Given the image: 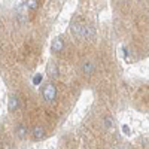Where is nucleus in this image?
I'll return each mask as SVG.
<instances>
[{
  "label": "nucleus",
  "instance_id": "obj_1",
  "mask_svg": "<svg viewBox=\"0 0 149 149\" xmlns=\"http://www.w3.org/2000/svg\"><path fill=\"white\" fill-rule=\"evenodd\" d=\"M42 94H43V98H45L46 103H52L55 98H57V88H55V85L52 82L46 84Z\"/></svg>",
  "mask_w": 149,
  "mask_h": 149
},
{
  "label": "nucleus",
  "instance_id": "obj_2",
  "mask_svg": "<svg viewBox=\"0 0 149 149\" xmlns=\"http://www.w3.org/2000/svg\"><path fill=\"white\" fill-rule=\"evenodd\" d=\"M63 48H64V40L61 37H55L51 43V49L54 52H60V51H63Z\"/></svg>",
  "mask_w": 149,
  "mask_h": 149
},
{
  "label": "nucleus",
  "instance_id": "obj_3",
  "mask_svg": "<svg viewBox=\"0 0 149 149\" xmlns=\"http://www.w3.org/2000/svg\"><path fill=\"white\" fill-rule=\"evenodd\" d=\"M94 31L91 30V27H86V26H81V36L79 39H90V37H93Z\"/></svg>",
  "mask_w": 149,
  "mask_h": 149
},
{
  "label": "nucleus",
  "instance_id": "obj_4",
  "mask_svg": "<svg viewBox=\"0 0 149 149\" xmlns=\"http://www.w3.org/2000/svg\"><path fill=\"white\" fill-rule=\"evenodd\" d=\"M8 107H9V110H10V112H14V110H17V109H18V97H17L15 94H10V95H9V103H8Z\"/></svg>",
  "mask_w": 149,
  "mask_h": 149
},
{
  "label": "nucleus",
  "instance_id": "obj_5",
  "mask_svg": "<svg viewBox=\"0 0 149 149\" xmlns=\"http://www.w3.org/2000/svg\"><path fill=\"white\" fill-rule=\"evenodd\" d=\"M31 134H33V137H34L36 140H39V139H42L43 136H45V130H43V127H40V125H36V127H33Z\"/></svg>",
  "mask_w": 149,
  "mask_h": 149
},
{
  "label": "nucleus",
  "instance_id": "obj_6",
  "mask_svg": "<svg viewBox=\"0 0 149 149\" xmlns=\"http://www.w3.org/2000/svg\"><path fill=\"white\" fill-rule=\"evenodd\" d=\"M27 133H29L27 127H26V125H22V124H18V125L15 127V134L18 136L19 139H24V137L27 136Z\"/></svg>",
  "mask_w": 149,
  "mask_h": 149
},
{
  "label": "nucleus",
  "instance_id": "obj_7",
  "mask_svg": "<svg viewBox=\"0 0 149 149\" xmlns=\"http://www.w3.org/2000/svg\"><path fill=\"white\" fill-rule=\"evenodd\" d=\"M48 76L49 78H57L58 76V69H57L54 61H51V63L48 64Z\"/></svg>",
  "mask_w": 149,
  "mask_h": 149
},
{
  "label": "nucleus",
  "instance_id": "obj_8",
  "mask_svg": "<svg viewBox=\"0 0 149 149\" xmlns=\"http://www.w3.org/2000/svg\"><path fill=\"white\" fill-rule=\"evenodd\" d=\"M93 72H94V64L91 61H85L82 64V73L84 74H93Z\"/></svg>",
  "mask_w": 149,
  "mask_h": 149
},
{
  "label": "nucleus",
  "instance_id": "obj_9",
  "mask_svg": "<svg viewBox=\"0 0 149 149\" xmlns=\"http://www.w3.org/2000/svg\"><path fill=\"white\" fill-rule=\"evenodd\" d=\"M26 3V8L29 9H37L39 8V2H36V0H29V2H24Z\"/></svg>",
  "mask_w": 149,
  "mask_h": 149
},
{
  "label": "nucleus",
  "instance_id": "obj_10",
  "mask_svg": "<svg viewBox=\"0 0 149 149\" xmlns=\"http://www.w3.org/2000/svg\"><path fill=\"white\" fill-rule=\"evenodd\" d=\"M72 33L76 36V37H79L81 36V24H73V27H72Z\"/></svg>",
  "mask_w": 149,
  "mask_h": 149
},
{
  "label": "nucleus",
  "instance_id": "obj_11",
  "mask_svg": "<svg viewBox=\"0 0 149 149\" xmlns=\"http://www.w3.org/2000/svg\"><path fill=\"white\" fill-rule=\"evenodd\" d=\"M104 125H106L107 128H113V119H112L110 116H106V118H104Z\"/></svg>",
  "mask_w": 149,
  "mask_h": 149
},
{
  "label": "nucleus",
  "instance_id": "obj_12",
  "mask_svg": "<svg viewBox=\"0 0 149 149\" xmlns=\"http://www.w3.org/2000/svg\"><path fill=\"white\" fill-rule=\"evenodd\" d=\"M42 79H43V76L39 73V74H34V78H33V84L34 85H39L40 82H42Z\"/></svg>",
  "mask_w": 149,
  "mask_h": 149
},
{
  "label": "nucleus",
  "instance_id": "obj_13",
  "mask_svg": "<svg viewBox=\"0 0 149 149\" xmlns=\"http://www.w3.org/2000/svg\"><path fill=\"white\" fill-rule=\"evenodd\" d=\"M122 130H124V131H125V133H127V134H128V133H130V128H128V127H127V125H124V127H122Z\"/></svg>",
  "mask_w": 149,
  "mask_h": 149
}]
</instances>
